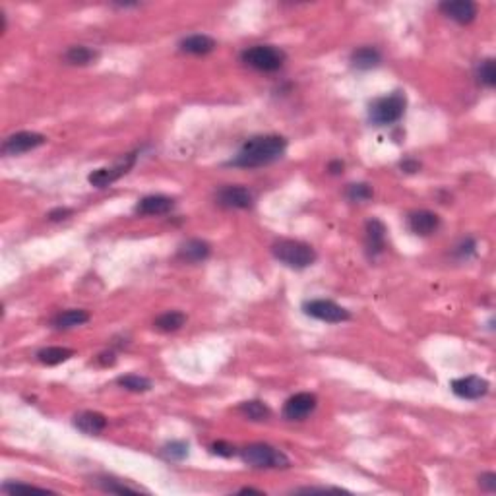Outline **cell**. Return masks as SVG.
I'll return each mask as SVG.
<instances>
[{"instance_id":"ba28073f","label":"cell","mask_w":496,"mask_h":496,"mask_svg":"<svg viewBox=\"0 0 496 496\" xmlns=\"http://www.w3.org/2000/svg\"><path fill=\"white\" fill-rule=\"evenodd\" d=\"M47 142V138L39 132H30V130H23V132H16V134L8 136L4 142H2V154L4 155H21L28 154L31 149L39 147Z\"/></svg>"},{"instance_id":"f546056e","label":"cell","mask_w":496,"mask_h":496,"mask_svg":"<svg viewBox=\"0 0 496 496\" xmlns=\"http://www.w3.org/2000/svg\"><path fill=\"white\" fill-rule=\"evenodd\" d=\"M477 254V242L473 238H464L457 247H455V256L462 260L471 258Z\"/></svg>"},{"instance_id":"7c38bea8","label":"cell","mask_w":496,"mask_h":496,"mask_svg":"<svg viewBox=\"0 0 496 496\" xmlns=\"http://www.w3.org/2000/svg\"><path fill=\"white\" fill-rule=\"evenodd\" d=\"M440 12L455 23H471L477 18V4L471 0H446L440 2Z\"/></svg>"},{"instance_id":"52a82bcc","label":"cell","mask_w":496,"mask_h":496,"mask_svg":"<svg viewBox=\"0 0 496 496\" xmlns=\"http://www.w3.org/2000/svg\"><path fill=\"white\" fill-rule=\"evenodd\" d=\"M136 163V154H128L124 155L121 161H116L114 165L111 167H101V169H95L90 173L87 180L90 185L95 186V188H107V186L114 185L118 178H123Z\"/></svg>"},{"instance_id":"ac0fdd59","label":"cell","mask_w":496,"mask_h":496,"mask_svg":"<svg viewBox=\"0 0 496 496\" xmlns=\"http://www.w3.org/2000/svg\"><path fill=\"white\" fill-rule=\"evenodd\" d=\"M180 51L188 52V54H196V56H202V54H207L216 49V41L209 37V35H204V33H194V35H188L180 41Z\"/></svg>"},{"instance_id":"6da1fadb","label":"cell","mask_w":496,"mask_h":496,"mask_svg":"<svg viewBox=\"0 0 496 496\" xmlns=\"http://www.w3.org/2000/svg\"><path fill=\"white\" fill-rule=\"evenodd\" d=\"M287 149V140L283 136L266 134L254 136L240 145L238 154L229 161V167H240V169H256L278 161Z\"/></svg>"},{"instance_id":"8992f818","label":"cell","mask_w":496,"mask_h":496,"mask_svg":"<svg viewBox=\"0 0 496 496\" xmlns=\"http://www.w3.org/2000/svg\"><path fill=\"white\" fill-rule=\"evenodd\" d=\"M302 310H304V314L310 316V318L328 322V324H341V322H347L351 318V312H349V310L343 309L341 304L328 299L307 300V302L302 304Z\"/></svg>"},{"instance_id":"277c9868","label":"cell","mask_w":496,"mask_h":496,"mask_svg":"<svg viewBox=\"0 0 496 496\" xmlns=\"http://www.w3.org/2000/svg\"><path fill=\"white\" fill-rule=\"evenodd\" d=\"M285 51L273 45H254L240 52V61L258 72H276L285 64Z\"/></svg>"},{"instance_id":"836d02e7","label":"cell","mask_w":496,"mask_h":496,"mask_svg":"<svg viewBox=\"0 0 496 496\" xmlns=\"http://www.w3.org/2000/svg\"><path fill=\"white\" fill-rule=\"evenodd\" d=\"M400 169H402L403 173H407V175H413V173H417L421 169V163L417 159H403L402 163H400Z\"/></svg>"},{"instance_id":"5bb4252c","label":"cell","mask_w":496,"mask_h":496,"mask_svg":"<svg viewBox=\"0 0 496 496\" xmlns=\"http://www.w3.org/2000/svg\"><path fill=\"white\" fill-rule=\"evenodd\" d=\"M175 207V200L163 194H152L138 200L134 211L140 216H165Z\"/></svg>"},{"instance_id":"3957f363","label":"cell","mask_w":496,"mask_h":496,"mask_svg":"<svg viewBox=\"0 0 496 496\" xmlns=\"http://www.w3.org/2000/svg\"><path fill=\"white\" fill-rule=\"evenodd\" d=\"M407 107V97L403 92H392L374 99L369 105V121L374 126H390L402 121Z\"/></svg>"},{"instance_id":"484cf974","label":"cell","mask_w":496,"mask_h":496,"mask_svg":"<svg viewBox=\"0 0 496 496\" xmlns=\"http://www.w3.org/2000/svg\"><path fill=\"white\" fill-rule=\"evenodd\" d=\"M95 485L99 486L101 490H105V493H116V495H138L140 493V488L126 485L124 481H116V479H111V477L97 479Z\"/></svg>"},{"instance_id":"9c48e42d","label":"cell","mask_w":496,"mask_h":496,"mask_svg":"<svg viewBox=\"0 0 496 496\" xmlns=\"http://www.w3.org/2000/svg\"><path fill=\"white\" fill-rule=\"evenodd\" d=\"M216 200L219 206L227 207V209H250V207L254 206L252 192L240 185L223 186V188L217 192Z\"/></svg>"},{"instance_id":"7402d4cb","label":"cell","mask_w":496,"mask_h":496,"mask_svg":"<svg viewBox=\"0 0 496 496\" xmlns=\"http://www.w3.org/2000/svg\"><path fill=\"white\" fill-rule=\"evenodd\" d=\"M185 324H186V314L178 312V310H169V312H163L161 316L155 318L154 328L159 331H165V333H171V331L180 330Z\"/></svg>"},{"instance_id":"8fae6325","label":"cell","mask_w":496,"mask_h":496,"mask_svg":"<svg viewBox=\"0 0 496 496\" xmlns=\"http://www.w3.org/2000/svg\"><path fill=\"white\" fill-rule=\"evenodd\" d=\"M450 386H452V392L457 397H462V400H481L483 395L488 393V388H490L488 380L481 378V376H475V374L457 378Z\"/></svg>"},{"instance_id":"83f0119b","label":"cell","mask_w":496,"mask_h":496,"mask_svg":"<svg viewBox=\"0 0 496 496\" xmlns=\"http://www.w3.org/2000/svg\"><path fill=\"white\" fill-rule=\"evenodd\" d=\"M345 196H347V200L355 202V204H362V202L372 200L374 190H372V186L366 185V183H353V185L347 186Z\"/></svg>"},{"instance_id":"e0dca14e","label":"cell","mask_w":496,"mask_h":496,"mask_svg":"<svg viewBox=\"0 0 496 496\" xmlns=\"http://www.w3.org/2000/svg\"><path fill=\"white\" fill-rule=\"evenodd\" d=\"M107 417L97 411H82L74 417V426L83 434H99L107 428Z\"/></svg>"},{"instance_id":"44dd1931","label":"cell","mask_w":496,"mask_h":496,"mask_svg":"<svg viewBox=\"0 0 496 496\" xmlns=\"http://www.w3.org/2000/svg\"><path fill=\"white\" fill-rule=\"evenodd\" d=\"M90 322V312L80 309H70L61 312L54 320H52V326L56 330H70V328H76V326H83Z\"/></svg>"},{"instance_id":"4316f807","label":"cell","mask_w":496,"mask_h":496,"mask_svg":"<svg viewBox=\"0 0 496 496\" xmlns=\"http://www.w3.org/2000/svg\"><path fill=\"white\" fill-rule=\"evenodd\" d=\"M477 82L485 87H495L496 85V66H495V59H485L477 64Z\"/></svg>"},{"instance_id":"4fadbf2b","label":"cell","mask_w":496,"mask_h":496,"mask_svg":"<svg viewBox=\"0 0 496 496\" xmlns=\"http://www.w3.org/2000/svg\"><path fill=\"white\" fill-rule=\"evenodd\" d=\"M407 227L419 237H428L440 229V217L428 209H419L407 216Z\"/></svg>"},{"instance_id":"1f68e13d","label":"cell","mask_w":496,"mask_h":496,"mask_svg":"<svg viewBox=\"0 0 496 496\" xmlns=\"http://www.w3.org/2000/svg\"><path fill=\"white\" fill-rule=\"evenodd\" d=\"M2 490L4 493H18V490H41V493H47V488H41V486H35V485H23V483H4L2 485Z\"/></svg>"},{"instance_id":"5b68a950","label":"cell","mask_w":496,"mask_h":496,"mask_svg":"<svg viewBox=\"0 0 496 496\" xmlns=\"http://www.w3.org/2000/svg\"><path fill=\"white\" fill-rule=\"evenodd\" d=\"M240 459L256 469H285L291 464L287 455L269 444L245 446L240 450Z\"/></svg>"},{"instance_id":"7a4b0ae2","label":"cell","mask_w":496,"mask_h":496,"mask_svg":"<svg viewBox=\"0 0 496 496\" xmlns=\"http://www.w3.org/2000/svg\"><path fill=\"white\" fill-rule=\"evenodd\" d=\"M271 254L283 266H287L291 269L310 268L316 262V250L307 242L293 240V238H281L278 242H273Z\"/></svg>"},{"instance_id":"d4e9b609","label":"cell","mask_w":496,"mask_h":496,"mask_svg":"<svg viewBox=\"0 0 496 496\" xmlns=\"http://www.w3.org/2000/svg\"><path fill=\"white\" fill-rule=\"evenodd\" d=\"M116 384H118L121 388H124V390L136 393L152 390V380L145 378V376H140V374H124V376H118Z\"/></svg>"},{"instance_id":"74e56055","label":"cell","mask_w":496,"mask_h":496,"mask_svg":"<svg viewBox=\"0 0 496 496\" xmlns=\"http://www.w3.org/2000/svg\"><path fill=\"white\" fill-rule=\"evenodd\" d=\"M238 493H240V495H247V493H256V495H262V490H258V488H240Z\"/></svg>"},{"instance_id":"4dcf8cb0","label":"cell","mask_w":496,"mask_h":496,"mask_svg":"<svg viewBox=\"0 0 496 496\" xmlns=\"http://www.w3.org/2000/svg\"><path fill=\"white\" fill-rule=\"evenodd\" d=\"M211 454L221 455V457H233L237 452H235V446H231L229 442L219 440L216 444H211Z\"/></svg>"},{"instance_id":"f1b7e54d","label":"cell","mask_w":496,"mask_h":496,"mask_svg":"<svg viewBox=\"0 0 496 496\" xmlns=\"http://www.w3.org/2000/svg\"><path fill=\"white\" fill-rule=\"evenodd\" d=\"M161 455L165 457L167 462H183L185 457H188V442H185V440H173V442L163 446Z\"/></svg>"},{"instance_id":"603a6c76","label":"cell","mask_w":496,"mask_h":496,"mask_svg":"<svg viewBox=\"0 0 496 496\" xmlns=\"http://www.w3.org/2000/svg\"><path fill=\"white\" fill-rule=\"evenodd\" d=\"M37 361L47 366H56L61 362H66L68 359H72L74 351L68 347H45L41 351H37Z\"/></svg>"},{"instance_id":"d6a6232c","label":"cell","mask_w":496,"mask_h":496,"mask_svg":"<svg viewBox=\"0 0 496 496\" xmlns=\"http://www.w3.org/2000/svg\"><path fill=\"white\" fill-rule=\"evenodd\" d=\"M479 485L483 490L486 493H495L496 490V475L495 473H483V475L479 477Z\"/></svg>"},{"instance_id":"cb8c5ba5","label":"cell","mask_w":496,"mask_h":496,"mask_svg":"<svg viewBox=\"0 0 496 496\" xmlns=\"http://www.w3.org/2000/svg\"><path fill=\"white\" fill-rule=\"evenodd\" d=\"M238 411L245 415L247 419L250 421H266L269 419V407L264 402H258V400H250V402H242L238 405Z\"/></svg>"},{"instance_id":"e575fe53","label":"cell","mask_w":496,"mask_h":496,"mask_svg":"<svg viewBox=\"0 0 496 496\" xmlns=\"http://www.w3.org/2000/svg\"><path fill=\"white\" fill-rule=\"evenodd\" d=\"M70 216H72V209H70V207H56V209L49 211V219H51V221H62V219H66V217Z\"/></svg>"},{"instance_id":"ffe728a7","label":"cell","mask_w":496,"mask_h":496,"mask_svg":"<svg viewBox=\"0 0 496 496\" xmlns=\"http://www.w3.org/2000/svg\"><path fill=\"white\" fill-rule=\"evenodd\" d=\"M62 59L70 66H87V64H92V62L99 59V52L95 51V49L85 47V45H74V47H70L68 51L64 52Z\"/></svg>"},{"instance_id":"8d00e7d4","label":"cell","mask_w":496,"mask_h":496,"mask_svg":"<svg viewBox=\"0 0 496 496\" xmlns=\"http://www.w3.org/2000/svg\"><path fill=\"white\" fill-rule=\"evenodd\" d=\"M343 169H345V163L340 161V159L331 161L330 165H328V171H330L331 175H341V173H343Z\"/></svg>"},{"instance_id":"d6986e66","label":"cell","mask_w":496,"mask_h":496,"mask_svg":"<svg viewBox=\"0 0 496 496\" xmlns=\"http://www.w3.org/2000/svg\"><path fill=\"white\" fill-rule=\"evenodd\" d=\"M382 62V54L374 47H361L351 52V66L355 70H372Z\"/></svg>"},{"instance_id":"2e32d148","label":"cell","mask_w":496,"mask_h":496,"mask_svg":"<svg viewBox=\"0 0 496 496\" xmlns=\"http://www.w3.org/2000/svg\"><path fill=\"white\" fill-rule=\"evenodd\" d=\"M209 252H211V248H209L206 240L190 238V240H186V242L180 245L176 256H178V260H183V262L198 264V262H204V260L209 256Z\"/></svg>"},{"instance_id":"d590c367","label":"cell","mask_w":496,"mask_h":496,"mask_svg":"<svg viewBox=\"0 0 496 496\" xmlns=\"http://www.w3.org/2000/svg\"><path fill=\"white\" fill-rule=\"evenodd\" d=\"M97 362L103 364V366H113L114 362H116V357H114L113 351H103L97 357Z\"/></svg>"},{"instance_id":"30bf717a","label":"cell","mask_w":496,"mask_h":496,"mask_svg":"<svg viewBox=\"0 0 496 496\" xmlns=\"http://www.w3.org/2000/svg\"><path fill=\"white\" fill-rule=\"evenodd\" d=\"M318 405L316 395L310 392H300L291 395L283 405V417L287 421H304Z\"/></svg>"},{"instance_id":"9a60e30c","label":"cell","mask_w":496,"mask_h":496,"mask_svg":"<svg viewBox=\"0 0 496 496\" xmlns=\"http://www.w3.org/2000/svg\"><path fill=\"white\" fill-rule=\"evenodd\" d=\"M364 233H366V252L371 258H376L386 248V225L380 219H369L364 225Z\"/></svg>"}]
</instances>
